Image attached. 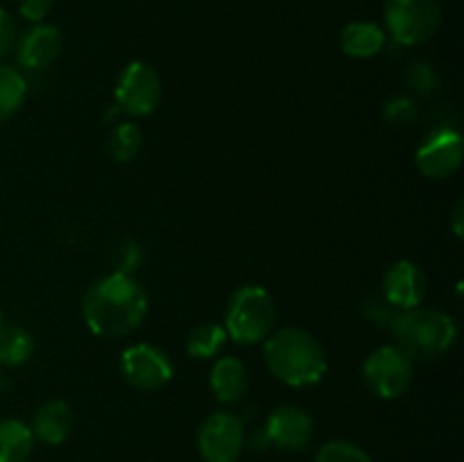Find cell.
Segmentation results:
<instances>
[{"label":"cell","mask_w":464,"mask_h":462,"mask_svg":"<svg viewBox=\"0 0 464 462\" xmlns=\"http://www.w3.org/2000/svg\"><path fill=\"white\" fill-rule=\"evenodd\" d=\"M150 299L143 284L127 272L100 276L82 299V315L93 335L104 340L125 338L145 322Z\"/></svg>","instance_id":"1"},{"label":"cell","mask_w":464,"mask_h":462,"mask_svg":"<svg viewBox=\"0 0 464 462\" xmlns=\"http://www.w3.org/2000/svg\"><path fill=\"white\" fill-rule=\"evenodd\" d=\"M63 39L59 27L50 23H36L30 30L23 32L14 43L16 63L25 71H41L54 63V59L62 54Z\"/></svg>","instance_id":"13"},{"label":"cell","mask_w":464,"mask_h":462,"mask_svg":"<svg viewBox=\"0 0 464 462\" xmlns=\"http://www.w3.org/2000/svg\"><path fill=\"white\" fill-rule=\"evenodd\" d=\"M5 326V317H3V311H0V329Z\"/></svg>","instance_id":"27"},{"label":"cell","mask_w":464,"mask_h":462,"mask_svg":"<svg viewBox=\"0 0 464 462\" xmlns=\"http://www.w3.org/2000/svg\"><path fill=\"white\" fill-rule=\"evenodd\" d=\"M263 435L267 439V447H276L281 451H304L313 442L315 424L304 408L285 403L270 412Z\"/></svg>","instance_id":"11"},{"label":"cell","mask_w":464,"mask_h":462,"mask_svg":"<svg viewBox=\"0 0 464 462\" xmlns=\"http://www.w3.org/2000/svg\"><path fill=\"white\" fill-rule=\"evenodd\" d=\"M462 216H464V202L460 199V202L456 204V208H453V213H451V225H453V234L458 236V238H462Z\"/></svg>","instance_id":"25"},{"label":"cell","mask_w":464,"mask_h":462,"mask_svg":"<svg viewBox=\"0 0 464 462\" xmlns=\"http://www.w3.org/2000/svg\"><path fill=\"white\" fill-rule=\"evenodd\" d=\"M385 34L399 45H421L442 25L440 0H385Z\"/></svg>","instance_id":"5"},{"label":"cell","mask_w":464,"mask_h":462,"mask_svg":"<svg viewBox=\"0 0 464 462\" xmlns=\"http://www.w3.org/2000/svg\"><path fill=\"white\" fill-rule=\"evenodd\" d=\"M34 451V435L21 419H0V462H27Z\"/></svg>","instance_id":"17"},{"label":"cell","mask_w":464,"mask_h":462,"mask_svg":"<svg viewBox=\"0 0 464 462\" xmlns=\"http://www.w3.org/2000/svg\"><path fill=\"white\" fill-rule=\"evenodd\" d=\"M3 383H5V376H3V367H0V390H3Z\"/></svg>","instance_id":"26"},{"label":"cell","mask_w":464,"mask_h":462,"mask_svg":"<svg viewBox=\"0 0 464 462\" xmlns=\"http://www.w3.org/2000/svg\"><path fill=\"white\" fill-rule=\"evenodd\" d=\"M263 362L288 388H313L329 371V358L322 342L299 326L272 331L263 340Z\"/></svg>","instance_id":"2"},{"label":"cell","mask_w":464,"mask_h":462,"mask_svg":"<svg viewBox=\"0 0 464 462\" xmlns=\"http://www.w3.org/2000/svg\"><path fill=\"white\" fill-rule=\"evenodd\" d=\"M227 340L229 335H227L225 326L216 324V322H202L190 329L188 338H186V353L198 361H211V358L220 356Z\"/></svg>","instance_id":"19"},{"label":"cell","mask_w":464,"mask_h":462,"mask_svg":"<svg viewBox=\"0 0 464 462\" xmlns=\"http://www.w3.org/2000/svg\"><path fill=\"white\" fill-rule=\"evenodd\" d=\"M27 98V80L18 68L0 63V125L21 111Z\"/></svg>","instance_id":"20"},{"label":"cell","mask_w":464,"mask_h":462,"mask_svg":"<svg viewBox=\"0 0 464 462\" xmlns=\"http://www.w3.org/2000/svg\"><path fill=\"white\" fill-rule=\"evenodd\" d=\"M464 140L462 134L451 127L433 130L415 152V166L426 179H451L462 168Z\"/></svg>","instance_id":"9"},{"label":"cell","mask_w":464,"mask_h":462,"mask_svg":"<svg viewBox=\"0 0 464 462\" xmlns=\"http://www.w3.org/2000/svg\"><path fill=\"white\" fill-rule=\"evenodd\" d=\"M140 145H143V134H140L139 125L130 120L118 122L109 134V154L118 163L131 161L140 152Z\"/></svg>","instance_id":"21"},{"label":"cell","mask_w":464,"mask_h":462,"mask_svg":"<svg viewBox=\"0 0 464 462\" xmlns=\"http://www.w3.org/2000/svg\"><path fill=\"white\" fill-rule=\"evenodd\" d=\"M397 347L412 361H435L453 349L458 324L447 311L417 306L401 311L390 324Z\"/></svg>","instance_id":"3"},{"label":"cell","mask_w":464,"mask_h":462,"mask_svg":"<svg viewBox=\"0 0 464 462\" xmlns=\"http://www.w3.org/2000/svg\"><path fill=\"white\" fill-rule=\"evenodd\" d=\"M34 439L48 447H59L72 430V410L63 399H48L36 408L30 426Z\"/></svg>","instance_id":"15"},{"label":"cell","mask_w":464,"mask_h":462,"mask_svg":"<svg viewBox=\"0 0 464 462\" xmlns=\"http://www.w3.org/2000/svg\"><path fill=\"white\" fill-rule=\"evenodd\" d=\"M315 462H372L370 453L349 439H331L322 444Z\"/></svg>","instance_id":"22"},{"label":"cell","mask_w":464,"mask_h":462,"mask_svg":"<svg viewBox=\"0 0 464 462\" xmlns=\"http://www.w3.org/2000/svg\"><path fill=\"white\" fill-rule=\"evenodd\" d=\"M388 43V34L379 23L352 21L340 32V50L352 59H372Z\"/></svg>","instance_id":"16"},{"label":"cell","mask_w":464,"mask_h":462,"mask_svg":"<svg viewBox=\"0 0 464 462\" xmlns=\"http://www.w3.org/2000/svg\"><path fill=\"white\" fill-rule=\"evenodd\" d=\"M161 75L145 62H130L116 82V109L130 118H145L161 102Z\"/></svg>","instance_id":"7"},{"label":"cell","mask_w":464,"mask_h":462,"mask_svg":"<svg viewBox=\"0 0 464 462\" xmlns=\"http://www.w3.org/2000/svg\"><path fill=\"white\" fill-rule=\"evenodd\" d=\"M362 380L367 390L385 401L401 399L415 380V361L397 344H383L367 353L362 362Z\"/></svg>","instance_id":"6"},{"label":"cell","mask_w":464,"mask_h":462,"mask_svg":"<svg viewBox=\"0 0 464 462\" xmlns=\"http://www.w3.org/2000/svg\"><path fill=\"white\" fill-rule=\"evenodd\" d=\"M34 351L36 340L25 326L9 324L0 329V367H23Z\"/></svg>","instance_id":"18"},{"label":"cell","mask_w":464,"mask_h":462,"mask_svg":"<svg viewBox=\"0 0 464 462\" xmlns=\"http://www.w3.org/2000/svg\"><path fill=\"white\" fill-rule=\"evenodd\" d=\"M121 374L131 388L154 392L170 383L175 367L163 349L150 342H136L121 353Z\"/></svg>","instance_id":"8"},{"label":"cell","mask_w":464,"mask_h":462,"mask_svg":"<svg viewBox=\"0 0 464 462\" xmlns=\"http://www.w3.org/2000/svg\"><path fill=\"white\" fill-rule=\"evenodd\" d=\"M429 294V276L417 263L401 258L383 274V297L399 311H411L424 303Z\"/></svg>","instance_id":"12"},{"label":"cell","mask_w":464,"mask_h":462,"mask_svg":"<svg viewBox=\"0 0 464 462\" xmlns=\"http://www.w3.org/2000/svg\"><path fill=\"white\" fill-rule=\"evenodd\" d=\"M198 448L207 462H238L245 448V426L234 412H211L198 430Z\"/></svg>","instance_id":"10"},{"label":"cell","mask_w":464,"mask_h":462,"mask_svg":"<svg viewBox=\"0 0 464 462\" xmlns=\"http://www.w3.org/2000/svg\"><path fill=\"white\" fill-rule=\"evenodd\" d=\"M16 39H18L16 21H14L12 14H9L7 9L0 7V59H5L9 53H12Z\"/></svg>","instance_id":"23"},{"label":"cell","mask_w":464,"mask_h":462,"mask_svg":"<svg viewBox=\"0 0 464 462\" xmlns=\"http://www.w3.org/2000/svg\"><path fill=\"white\" fill-rule=\"evenodd\" d=\"M54 0H21L18 3V12L25 21H30L32 25L36 23H44L48 18V14L53 12Z\"/></svg>","instance_id":"24"},{"label":"cell","mask_w":464,"mask_h":462,"mask_svg":"<svg viewBox=\"0 0 464 462\" xmlns=\"http://www.w3.org/2000/svg\"><path fill=\"white\" fill-rule=\"evenodd\" d=\"M208 388L218 401L225 406H236L243 401L249 390L247 365L236 356L216 358L208 374Z\"/></svg>","instance_id":"14"},{"label":"cell","mask_w":464,"mask_h":462,"mask_svg":"<svg viewBox=\"0 0 464 462\" xmlns=\"http://www.w3.org/2000/svg\"><path fill=\"white\" fill-rule=\"evenodd\" d=\"M276 303L258 284H245L231 293L225 311V331L236 344H258L275 331Z\"/></svg>","instance_id":"4"}]
</instances>
